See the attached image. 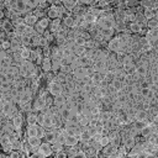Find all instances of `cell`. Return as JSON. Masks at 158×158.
<instances>
[{"mask_svg":"<svg viewBox=\"0 0 158 158\" xmlns=\"http://www.w3.org/2000/svg\"><path fill=\"white\" fill-rule=\"evenodd\" d=\"M114 30H116L118 33H123V32H126V23H125V21L123 20H117V19H115V27H114Z\"/></svg>","mask_w":158,"mask_h":158,"instance_id":"12","label":"cell"},{"mask_svg":"<svg viewBox=\"0 0 158 158\" xmlns=\"http://www.w3.org/2000/svg\"><path fill=\"white\" fill-rule=\"evenodd\" d=\"M88 132H89V135H90V137L93 138L96 133H98V130H96V127H90V126H88Z\"/></svg>","mask_w":158,"mask_h":158,"instance_id":"50","label":"cell"},{"mask_svg":"<svg viewBox=\"0 0 158 158\" xmlns=\"http://www.w3.org/2000/svg\"><path fill=\"white\" fill-rule=\"evenodd\" d=\"M84 19H85V21H86L88 25H96V20H98V17H96L94 14H91V12L88 11V12L84 15Z\"/></svg>","mask_w":158,"mask_h":158,"instance_id":"25","label":"cell"},{"mask_svg":"<svg viewBox=\"0 0 158 158\" xmlns=\"http://www.w3.org/2000/svg\"><path fill=\"white\" fill-rule=\"evenodd\" d=\"M72 74H73L74 80L78 81V80H81V79H84L86 77V69H85V67H79V68L74 69Z\"/></svg>","mask_w":158,"mask_h":158,"instance_id":"7","label":"cell"},{"mask_svg":"<svg viewBox=\"0 0 158 158\" xmlns=\"http://www.w3.org/2000/svg\"><path fill=\"white\" fill-rule=\"evenodd\" d=\"M133 118L137 122H144L148 118V112L146 110H143V109H137L135 115H133Z\"/></svg>","mask_w":158,"mask_h":158,"instance_id":"6","label":"cell"},{"mask_svg":"<svg viewBox=\"0 0 158 158\" xmlns=\"http://www.w3.org/2000/svg\"><path fill=\"white\" fill-rule=\"evenodd\" d=\"M60 49H62V57L63 58H70L74 54L73 51H72V48H69V47L63 46V47H60Z\"/></svg>","mask_w":158,"mask_h":158,"instance_id":"31","label":"cell"},{"mask_svg":"<svg viewBox=\"0 0 158 158\" xmlns=\"http://www.w3.org/2000/svg\"><path fill=\"white\" fill-rule=\"evenodd\" d=\"M47 105V101H46V98H43V96H41V95H38L37 96V99L35 100V102H33V106H32V110L33 111H41V109H43L44 106Z\"/></svg>","mask_w":158,"mask_h":158,"instance_id":"5","label":"cell"},{"mask_svg":"<svg viewBox=\"0 0 158 158\" xmlns=\"http://www.w3.org/2000/svg\"><path fill=\"white\" fill-rule=\"evenodd\" d=\"M22 115H21V112H19V114H16L14 117H12V125H14V127L16 128V130H21V126H22Z\"/></svg>","mask_w":158,"mask_h":158,"instance_id":"16","label":"cell"},{"mask_svg":"<svg viewBox=\"0 0 158 158\" xmlns=\"http://www.w3.org/2000/svg\"><path fill=\"white\" fill-rule=\"evenodd\" d=\"M116 152H117V147H115L111 143H109L105 147H102V154L106 156V157H114L116 154Z\"/></svg>","mask_w":158,"mask_h":158,"instance_id":"9","label":"cell"},{"mask_svg":"<svg viewBox=\"0 0 158 158\" xmlns=\"http://www.w3.org/2000/svg\"><path fill=\"white\" fill-rule=\"evenodd\" d=\"M56 156H57V158H64V157H67V152H64V149H63V151L57 152Z\"/></svg>","mask_w":158,"mask_h":158,"instance_id":"52","label":"cell"},{"mask_svg":"<svg viewBox=\"0 0 158 158\" xmlns=\"http://www.w3.org/2000/svg\"><path fill=\"white\" fill-rule=\"evenodd\" d=\"M78 142H79V137H78V136H67V137H65L64 146H67V147H73V146H77Z\"/></svg>","mask_w":158,"mask_h":158,"instance_id":"17","label":"cell"},{"mask_svg":"<svg viewBox=\"0 0 158 158\" xmlns=\"http://www.w3.org/2000/svg\"><path fill=\"white\" fill-rule=\"evenodd\" d=\"M54 80H57L58 83H60V84L63 85V84H65V83H67V74H65V73H63V72H58V73L56 74Z\"/></svg>","mask_w":158,"mask_h":158,"instance_id":"30","label":"cell"},{"mask_svg":"<svg viewBox=\"0 0 158 158\" xmlns=\"http://www.w3.org/2000/svg\"><path fill=\"white\" fill-rule=\"evenodd\" d=\"M1 27H2V30L6 31V32H12V31H15V26L12 25V22H11L9 19H4V20H2Z\"/></svg>","mask_w":158,"mask_h":158,"instance_id":"15","label":"cell"},{"mask_svg":"<svg viewBox=\"0 0 158 158\" xmlns=\"http://www.w3.org/2000/svg\"><path fill=\"white\" fill-rule=\"evenodd\" d=\"M146 27H147L148 30H154V28H157V27H158V21H157V19H151V20H148V21L146 22Z\"/></svg>","mask_w":158,"mask_h":158,"instance_id":"34","label":"cell"},{"mask_svg":"<svg viewBox=\"0 0 158 158\" xmlns=\"http://www.w3.org/2000/svg\"><path fill=\"white\" fill-rule=\"evenodd\" d=\"M139 5H141L142 7H144V9H151L152 5H153V1H151V0H144V1H141Z\"/></svg>","mask_w":158,"mask_h":158,"instance_id":"46","label":"cell"},{"mask_svg":"<svg viewBox=\"0 0 158 158\" xmlns=\"http://www.w3.org/2000/svg\"><path fill=\"white\" fill-rule=\"evenodd\" d=\"M47 90L51 95L53 96H57V95H60L63 94V85L60 83H58L57 80H52L48 83V86H47Z\"/></svg>","mask_w":158,"mask_h":158,"instance_id":"2","label":"cell"},{"mask_svg":"<svg viewBox=\"0 0 158 158\" xmlns=\"http://www.w3.org/2000/svg\"><path fill=\"white\" fill-rule=\"evenodd\" d=\"M139 133H141V136L142 137H144V138H147L151 133H152V130H151V127H149V125H144L141 130H139Z\"/></svg>","mask_w":158,"mask_h":158,"instance_id":"32","label":"cell"},{"mask_svg":"<svg viewBox=\"0 0 158 158\" xmlns=\"http://www.w3.org/2000/svg\"><path fill=\"white\" fill-rule=\"evenodd\" d=\"M23 22H25L27 26H35V25L38 22V17H37L36 15H33V12H32V14H28V15L25 16Z\"/></svg>","mask_w":158,"mask_h":158,"instance_id":"11","label":"cell"},{"mask_svg":"<svg viewBox=\"0 0 158 158\" xmlns=\"http://www.w3.org/2000/svg\"><path fill=\"white\" fill-rule=\"evenodd\" d=\"M74 42H75L77 46H84V47H85V44H86V40L83 38L81 36H77L75 40H74Z\"/></svg>","mask_w":158,"mask_h":158,"instance_id":"41","label":"cell"},{"mask_svg":"<svg viewBox=\"0 0 158 158\" xmlns=\"http://www.w3.org/2000/svg\"><path fill=\"white\" fill-rule=\"evenodd\" d=\"M107 48H109V51H110V52H112V53L125 52V48L122 47V44H121V42H120V40H118V37H117V36L110 40V42L107 43ZM125 53H126V52H125Z\"/></svg>","mask_w":158,"mask_h":158,"instance_id":"1","label":"cell"},{"mask_svg":"<svg viewBox=\"0 0 158 158\" xmlns=\"http://www.w3.org/2000/svg\"><path fill=\"white\" fill-rule=\"evenodd\" d=\"M20 54H21V58L23 60H28L30 59V56H31V49H28L27 47H22L20 49Z\"/></svg>","mask_w":158,"mask_h":158,"instance_id":"29","label":"cell"},{"mask_svg":"<svg viewBox=\"0 0 158 158\" xmlns=\"http://www.w3.org/2000/svg\"><path fill=\"white\" fill-rule=\"evenodd\" d=\"M64 144H62V143H59V142H54V143H52V151L53 152H59V151H63L64 148Z\"/></svg>","mask_w":158,"mask_h":158,"instance_id":"40","label":"cell"},{"mask_svg":"<svg viewBox=\"0 0 158 158\" xmlns=\"http://www.w3.org/2000/svg\"><path fill=\"white\" fill-rule=\"evenodd\" d=\"M38 47L41 48H44V47H48V42L47 40L43 37V36H40V41H38Z\"/></svg>","mask_w":158,"mask_h":158,"instance_id":"45","label":"cell"},{"mask_svg":"<svg viewBox=\"0 0 158 158\" xmlns=\"http://www.w3.org/2000/svg\"><path fill=\"white\" fill-rule=\"evenodd\" d=\"M26 135L27 137H35L37 136V123H31L27 126V130H26Z\"/></svg>","mask_w":158,"mask_h":158,"instance_id":"23","label":"cell"},{"mask_svg":"<svg viewBox=\"0 0 158 158\" xmlns=\"http://www.w3.org/2000/svg\"><path fill=\"white\" fill-rule=\"evenodd\" d=\"M59 115H60V117H62V120L65 122V121H68V118H69V115H70V107L65 104V106L64 107H62L60 110H59Z\"/></svg>","mask_w":158,"mask_h":158,"instance_id":"21","label":"cell"},{"mask_svg":"<svg viewBox=\"0 0 158 158\" xmlns=\"http://www.w3.org/2000/svg\"><path fill=\"white\" fill-rule=\"evenodd\" d=\"M21 43H22L23 47L32 46V37L28 36V35H22V36H21Z\"/></svg>","mask_w":158,"mask_h":158,"instance_id":"28","label":"cell"},{"mask_svg":"<svg viewBox=\"0 0 158 158\" xmlns=\"http://www.w3.org/2000/svg\"><path fill=\"white\" fill-rule=\"evenodd\" d=\"M43 37L47 40V42H48V43H51V42H52L54 38H56L54 33H51L49 31H46V32H44V35H43Z\"/></svg>","mask_w":158,"mask_h":158,"instance_id":"43","label":"cell"},{"mask_svg":"<svg viewBox=\"0 0 158 158\" xmlns=\"http://www.w3.org/2000/svg\"><path fill=\"white\" fill-rule=\"evenodd\" d=\"M20 109H21V111H25V112H30V111H32L31 102H26V104L20 105Z\"/></svg>","mask_w":158,"mask_h":158,"instance_id":"44","label":"cell"},{"mask_svg":"<svg viewBox=\"0 0 158 158\" xmlns=\"http://www.w3.org/2000/svg\"><path fill=\"white\" fill-rule=\"evenodd\" d=\"M142 15L144 16V19H146L147 21H148V20H151V19H154L152 9H143V14H142Z\"/></svg>","mask_w":158,"mask_h":158,"instance_id":"38","label":"cell"},{"mask_svg":"<svg viewBox=\"0 0 158 158\" xmlns=\"http://www.w3.org/2000/svg\"><path fill=\"white\" fill-rule=\"evenodd\" d=\"M111 85H112V86L116 89V91H117V90H122V89H123V83H122V80L116 79V78H115L112 81H111Z\"/></svg>","mask_w":158,"mask_h":158,"instance_id":"35","label":"cell"},{"mask_svg":"<svg viewBox=\"0 0 158 158\" xmlns=\"http://www.w3.org/2000/svg\"><path fill=\"white\" fill-rule=\"evenodd\" d=\"M27 25L25 23V22H22V23H20V25H17L16 27H15V31L17 32V33H20V35H26V31H27Z\"/></svg>","mask_w":158,"mask_h":158,"instance_id":"33","label":"cell"},{"mask_svg":"<svg viewBox=\"0 0 158 158\" xmlns=\"http://www.w3.org/2000/svg\"><path fill=\"white\" fill-rule=\"evenodd\" d=\"M65 104H67V98H65V95L60 94V95H57V96L53 98V105L57 106L58 110H60L62 107H64Z\"/></svg>","mask_w":158,"mask_h":158,"instance_id":"8","label":"cell"},{"mask_svg":"<svg viewBox=\"0 0 158 158\" xmlns=\"http://www.w3.org/2000/svg\"><path fill=\"white\" fill-rule=\"evenodd\" d=\"M110 143H111V144H114L115 147H118V146L122 143V138H121L120 133H117L116 136H114V137L110 139Z\"/></svg>","mask_w":158,"mask_h":158,"instance_id":"37","label":"cell"},{"mask_svg":"<svg viewBox=\"0 0 158 158\" xmlns=\"http://www.w3.org/2000/svg\"><path fill=\"white\" fill-rule=\"evenodd\" d=\"M37 116H38V114H37V111H30L28 114H27V123L28 125H31V123H37Z\"/></svg>","mask_w":158,"mask_h":158,"instance_id":"27","label":"cell"},{"mask_svg":"<svg viewBox=\"0 0 158 158\" xmlns=\"http://www.w3.org/2000/svg\"><path fill=\"white\" fill-rule=\"evenodd\" d=\"M62 5L65 7V10L72 11L78 5V1H75V0H64V1H62Z\"/></svg>","mask_w":158,"mask_h":158,"instance_id":"24","label":"cell"},{"mask_svg":"<svg viewBox=\"0 0 158 158\" xmlns=\"http://www.w3.org/2000/svg\"><path fill=\"white\" fill-rule=\"evenodd\" d=\"M109 143H110L109 136H107V135H102V137H101V139H100V144H101L102 147H105V146L109 144Z\"/></svg>","mask_w":158,"mask_h":158,"instance_id":"48","label":"cell"},{"mask_svg":"<svg viewBox=\"0 0 158 158\" xmlns=\"http://www.w3.org/2000/svg\"><path fill=\"white\" fill-rule=\"evenodd\" d=\"M122 143H123V146L126 147V149H131V148L135 146L136 141H135V137H132V136L127 135V136L122 139Z\"/></svg>","mask_w":158,"mask_h":158,"instance_id":"18","label":"cell"},{"mask_svg":"<svg viewBox=\"0 0 158 158\" xmlns=\"http://www.w3.org/2000/svg\"><path fill=\"white\" fill-rule=\"evenodd\" d=\"M114 32H115L114 28H99V33H100V36H101L104 40L111 38V37L114 36Z\"/></svg>","mask_w":158,"mask_h":158,"instance_id":"14","label":"cell"},{"mask_svg":"<svg viewBox=\"0 0 158 158\" xmlns=\"http://www.w3.org/2000/svg\"><path fill=\"white\" fill-rule=\"evenodd\" d=\"M32 96H33V91H32V89L30 88V85H27V86L25 88L23 93L21 94V100H20L19 106L22 105V104H26V102H31Z\"/></svg>","mask_w":158,"mask_h":158,"instance_id":"3","label":"cell"},{"mask_svg":"<svg viewBox=\"0 0 158 158\" xmlns=\"http://www.w3.org/2000/svg\"><path fill=\"white\" fill-rule=\"evenodd\" d=\"M44 136H46V131H44V127L37 123V137H40V138H43Z\"/></svg>","mask_w":158,"mask_h":158,"instance_id":"42","label":"cell"},{"mask_svg":"<svg viewBox=\"0 0 158 158\" xmlns=\"http://www.w3.org/2000/svg\"><path fill=\"white\" fill-rule=\"evenodd\" d=\"M1 47L4 51H9L10 52V48H11V42L10 41H1Z\"/></svg>","mask_w":158,"mask_h":158,"instance_id":"47","label":"cell"},{"mask_svg":"<svg viewBox=\"0 0 158 158\" xmlns=\"http://www.w3.org/2000/svg\"><path fill=\"white\" fill-rule=\"evenodd\" d=\"M0 81H1V83H6V81H9V79H7V75L1 73V75H0Z\"/></svg>","mask_w":158,"mask_h":158,"instance_id":"54","label":"cell"},{"mask_svg":"<svg viewBox=\"0 0 158 158\" xmlns=\"http://www.w3.org/2000/svg\"><path fill=\"white\" fill-rule=\"evenodd\" d=\"M144 37L147 40H158V31H157V28H154V30H147L146 33H144Z\"/></svg>","mask_w":158,"mask_h":158,"instance_id":"26","label":"cell"},{"mask_svg":"<svg viewBox=\"0 0 158 158\" xmlns=\"http://www.w3.org/2000/svg\"><path fill=\"white\" fill-rule=\"evenodd\" d=\"M41 139H42V138H40V137H37V136H35V137H27V143H28L30 147H36V148H38V147L41 146V143H42Z\"/></svg>","mask_w":158,"mask_h":158,"instance_id":"20","label":"cell"},{"mask_svg":"<svg viewBox=\"0 0 158 158\" xmlns=\"http://www.w3.org/2000/svg\"><path fill=\"white\" fill-rule=\"evenodd\" d=\"M38 52L37 51H35V49H31V56H30V60L31 62H35V60H37V58H38Z\"/></svg>","mask_w":158,"mask_h":158,"instance_id":"49","label":"cell"},{"mask_svg":"<svg viewBox=\"0 0 158 158\" xmlns=\"http://www.w3.org/2000/svg\"><path fill=\"white\" fill-rule=\"evenodd\" d=\"M148 89H149L151 91H153V93H156V94H157V90H158V86H157V84H153V83H149V85H148Z\"/></svg>","mask_w":158,"mask_h":158,"instance_id":"51","label":"cell"},{"mask_svg":"<svg viewBox=\"0 0 158 158\" xmlns=\"http://www.w3.org/2000/svg\"><path fill=\"white\" fill-rule=\"evenodd\" d=\"M12 88V83L10 81H6V83H0V89H1V93H9Z\"/></svg>","mask_w":158,"mask_h":158,"instance_id":"36","label":"cell"},{"mask_svg":"<svg viewBox=\"0 0 158 158\" xmlns=\"http://www.w3.org/2000/svg\"><path fill=\"white\" fill-rule=\"evenodd\" d=\"M42 126H43L44 128H47V130H49L51 127H53V114H47V115H44Z\"/></svg>","mask_w":158,"mask_h":158,"instance_id":"13","label":"cell"},{"mask_svg":"<svg viewBox=\"0 0 158 158\" xmlns=\"http://www.w3.org/2000/svg\"><path fill=\"white\" fill-rule=\"evenodd\" d=\"M96 121H98V118H95V117H91V118L89 120V125H88V126H90V127H95V125H96Z\"/></svg>","mask_w":158,"mask_h":158,"instance_id":"53","label":"cell"},{"mask_svg":"<svg viewBox=\"0 0 158 158\" xmlns=\"http://www.w3.org/2000/svg\"><path fill=\"white\" fill-rule=\"evenodd\" d=\"M42 70L44 73H48L52 70V59L49 57H44L42 62Z\"/></svg>","mask_w":158,"mask_h":158,"instance_id":"19","label":"cell"},{"mask_svg":"<svg viewBox=\"0 0 158 158\" xmlns=\"http://www.w3.org/2000/svg\"><path fill=\"white\" fill-rule=\"evenodd\" d=\"M10 42H11V48H10V52H11V53L19 52V51L23 47L22 43H21V41H19V40H11Z\"/></svg>","mask_w":158,"mask_h":158,"instance_id":"22","label":"cell"},{"mask_svg":"<svg viewBox=\"0 0 158 158\" xmlns=\"http://www.w3.org/2000/svg\"><path fill=\"white\" fill-rule=\"evenodd\" d=\"M38 25L46 30V28L49 26V19H48V17H43V19H40V20H38Z\"/></svg>","mask_w":158,"mask_h":158,"instance_id":"39","label":"cell"},{"mask_svg":"<svg viewBox=\"0 0 158 158\" xmlns=\"http://www.w3.org/2000/svg\"><path fill=\"white\" fill-rule=\"evenodd\" d=\"M47 17L48 19H59V10H58V6H54V5H51L47 10Z\"/></svg>","mask_w":158,"mask_h":158,"instance_id":"10","label":"cell"},{"mask_svg":"<svg viewBox=\"0 0 158 158\" xmlns=\"http://www.w3.org/2000/svg\"><path fill=\"white\" fill-rule=\"evenodd\" d=\"M38 152L43 156V157H48V156H51L52 153H53V151H52V144L49 143V142H42L41 143V146L38 147Z\"/></svg>","mask_w":158,"mask_h":158,"instance_id":"4","label":"cell"}]
</instances>
